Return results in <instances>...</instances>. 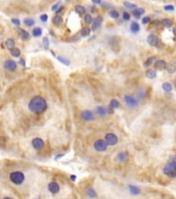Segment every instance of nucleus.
<instances>
[{
  "mask_svg": "<svg viewBox=\"0 0 176 199\" xmlns=\"http://www.w3.org/2000/svg\"><path fill=\"white\" fill-rule=\"evenodd\" d=\"M163 172L166 176L174 178L176 177V155H171L168 162L163 168Z\"/></svg>",
  "mask_w": 176,
  "mask_h": 199,
  "instance_id": "2",
  "label": "nucleus"
},
{
  "mask_svg": "<svg viewBox=\"0 0 176 199\" xmlns=\"http://www.w3.org/2000/svg\"><path fill=\"white\" fill-rule=\"evenodd\" d=\"M18 64H21L22 66H26V63H25L24 59H20V61L18 62Z\"/></svg>",
  "mask_w": 176,
  "mask_h": 199,
  "instance_id": "47",
  "label": "nucleus"
},
{
  "mask_svg": "<svg viewBox=\"0 0 176 199\" xmlns=\"http://www.w3.org/2000/svg\"><path fill=\"white\" fill-rule=\"evenodd\" d=\"M64 155V153H60V155H57L56 157H55V160H58V159H60L61 157H63Z\"/></svg>",
  "mask_w": 176,
  "mask_h": 199,
  "instance_id": "50",
  "label": "nucleus"
},
{
  "mask_svg": "<svg viewBox=\"0 0 176 199\" xmlns=\"http://www.w3.org/2000/svg\"><path fill=\"white\" fill-rule=\"evenodd\" d=\"M48 190H49L52 194H57L60 191V187L56 182H50V183L48 184Z\"/></svg>",
  "mask_w": 176,
  "mask_h": 199,
  "instance_id": "12",
  "label": "nucleus"
},
{
  "mask_svg": "<svg viewBox=\"0 0 176 199\" xmlns=\"http://www.w3.org/2000/svg\"><path fill=\"white\" fill-rule=\"evenodd\" d=\"M63 11H64V6L61 5L59 8H58V9H57L56 11H55V13H56V15H60V14H61V13H62Z\"/></svg>",
  "mask_w": 176,
  "mask_h": 199,
  "instance_id": "46",
  "label": "nucleus"
},
{
  "mask_svg": "<svg viewBox=\"0 0 176 199\" xmlns=\"http://www.w3.org/2000/svg\"><path fill=\"white\" fill-rule=\"evenodd\" d=\"M2 199H14V198H11V197H7V196H6V197H3Z\"/></svg>",
  "mask_w": 176,
  "mask_h": 199,
  "instance_id": "53",
  "label": "nucleus"
},
{
  "mask_svg": "<svg viewBox=\"0 0 176 199\" xmlns=\"http://www.w3.org/2000/svg\"><path fill=\"white\" fill-rule=\"evenodd\" d=\"M105 141L107 142V144L108 145L113 146V145H116L117 143H118V137H117L114 133H108V134H106Z\"/></svg>",
  "mask_w": 176,
  "mask_h": 199,
  "instance_id": "7",
  "label": "nucleus"
},
{
  "mask_svg": "<svg viewBox=\"0 0 176 199\" xmlns=\"http://www.w3.org/2000/svg\"><path fill=\"white\" fill-rule=\"evenodd\" d=\"M11 23L14 25H16V26H20L21 25V22H20V20L19 19H16V18H13V19L11 20Z\"/></svg>",
  "mask_w": 176,
  "mask_h": 199,
  "instance_id": "42",
  "label": "nucleus"
},
{
  "mask_svg": "<svg viewBox=\"0 0 176 199\" xmlns=\"http://www.w3.org/2000/svg\"><path fill=\"white\" fill-rule=\"evenodd\" d=\"M130 30L133 33H138L140 31V25L137 22H132L130 25Z\"/></svg>",
  "mask_w": 176,
  "mask_h": 199,
  "instance_id": "21",
  "label": "nucleus"
},
{
  "mask_svg": "<svg viewBox=\"0 0 176 199\" xmlns=\"http://www.w3.org/2000/svg\"><path fill=\"white\" fill-rule=\"evenodd\" d=\"M175 86H176V80H175Z\"/></svg>",
  "mask_w": 176,
  "mask_h": 199,
  "instance_id": "54",
  "label": "nucleus"
},
{
  "mask_svg": "<svg viewBox=\"0 0 176 199\" xmlns=\"http://www.w3.org/2000/svg\"><path fill=\"white\" fill-rule=\"evenodd\" d=\"M43 46L46 50H49L50 43H49V38H48V36H43Z\"/></svg>",
  "mask_w": 176,
  "mask_h": 199,
  "instance_id": "37",
  "label": "nucleus"
},
{
  "mask_svg": "<svg viewBox=\"0 0 176 199\" xmlns=\"http://www.w3.org/2000/svg\"><path fill=\"white\" fill-rule=\"evenodd\" d=\"M90 32H91V30H90L89 27H84V28H82L81 30V36H83V38H86V36H88L90 34Z\"/></svg>",
  "mask_w": 176,
  "mask_h": 199,
  "instance_id": "31",
  "label": "nucleus"
},
{
  "mask_svg": "<svg viewBox=\"0 0 176 199\" xmlns=\"http://www.w3.org/2000/svg\"><path fill=\"white\" fill-rule=\"evenodd\" d=\"M86 195L89 197L90 199H94V198H96V197H98V194H96L95 190L93 188H91V187H89V188L86 189Z\"/></svg>",
  "mask_w": 176,
  "mask_h": 199,
  "instance_id": "17",
  "label": "nucleus"
},
{
  "mask_svg": "<svg viewBox=\"0 0 176 199\" xmlns=\"http://www.w3.org/2000/svg\"><path fill=\"white\" fill-rule=\"evenodd\" d=\"M4 68H5L7 72H15L18 68V63L13 59H7L4 61V64H3Z\"/></svg>",
  "mask_w": 176,
  "mask_h": 199,
  "instance_id": "8",
  "label": "nucleus"
},
{
  "mask_svg": "<svg viewBox=\"0 0 176 199\" xmlns=\"http://www.w3.org/2000/svg\"><path fill=\"white\" fill-rule=\"evenodd\" d=\"M144 13H145V11H144V8H142V7H136L135 9H133V15L135 18H137V19H139Z\"/></svg>",
  "mask_w": 176,
  "mask_h": 199,
  "instance_id": "20",
  "label": "nucleus"
},
{
  "mask_svg": "<svg viewBox=\"0 0 176 199\" xmlns=\"http://www.w3.org/2000/svg\"><path fill=\"white\" fill-rule=\"evenodd\" d=\"M81 118L84 121H93L95 118L94 116V113L92 111H90V110H83V111L81 112Z\"/></svg>",
  "mask_w": 176,
  "mask_h": 199,
  "instance_id": "9",
  "label": "nucleus"
},
{
  "mask_svg": "<svg viewBox=\"0 0 176 199\" xmlns=\"http://www.w3.org/2000/svg\"><path fill=\"white\" fill-rule=\"evenodd\" d=\"M52 23H53V25H55V26H59V25H61L63 23L62 17L60 16V15H56L55 17H53Z\"/></svg>",
  "mask_w": 176,
  "mask_h": 199,
  "instance_id": "18",
  "label": "nucleus"
},
{
  "mask_svg": "<svg viewBox=\"0 0 176 199\" xmlns=\"http://www.w3.org/2000/svg\"><path fill=\"white\" fill-rule=\"evenodd\" d=\"M127 189H128L130 193L132 194V195H134V196H137V195H139V194L141 193L140 188H139V187H137V186L128 185V186H127Z\"/></svg>",
  "mask_w": 176,
  "mask_h": 199,
  "instance_id": "16",
  "label": "nucleus"
},
{
  "mask_svg": "<svg viewBox=\"0 0 176 199\" xmlns=\"http://www.w3.org/2000/svg\"><path fill=\"white\" fill-rule=\"evenodd\" d=\"M93 148L98 153H104L108 148V144L105 141V139H96L93 143Z\"/></svg>",
  "mask_w": 176,
  "mask_h": 199,
  "instance_id": "5",
  "label": "nucleus"
},
{
  "mask_svg": "<svg viewBox=\"0 0 176 199\" xmlns=\"http://www.w3.org/2000/svg\"><path fill=\"white\" fill-rule=\"evenodd\" d=\"M75 11H76L78 15H81V16H84L86 14V8L83 5H76L75 6Z\"/></svg>",
  "mask_w": 176,
  "mask_h": 199,
  "instance_id": "22",
  "label": "nucleus"
},
{
  "mask_svg": "<svg viewBox=\"0 0 176 199\" xmlns=\"http://www.w3.org/2000/svg\"><path fill=\"white\" fill-rule=\"evenodd\" d=\"M31 145H32V147L34 148V149L41 150V149H43V146H45V141H43L41 138H39V137H36V138L32 139Z\"/></svg>",
  "mask_w": 176,
  "mask_h": 199,
  "instance_id": "10",
  "label": "nucleus"
},
{
  "mask_svg": "<svg viewBox=\"0 0 176 199\" xmlns=\"http://www.w3.org/2000/svg\"><path fill=\"white\" fill-rule=\"evenodd\" d=\"M95 114L100 116V117H105L106 115L108 114V112H107V108L104 106H98L95 108Z\"/></svg>",
  "mask_w": 176,
  "mask_h": 199,
  "instance_id": "13",
  "label": "nucleus"
},
{
  "mask_svg": "<svg viewBox=\"0 0 176 199\" xmlns=\"http://www.w3.org/2000/svg\"><path fill=\"white\" fill-rule=\"evenodd\" d=\"M142 23L144 25H147L150 23V17H144L143 19H142Z\"/></svg>",
  "mask_w": 176,
  "mask_h": 199,
  "instance_id": "43",
  "label": "nucleus"
},
{
  "mask_svg": "<svg viewBox=\"0 0 176 199\" xmlns=\"http://www.w3.org/2000/svg\"><path fill=\"white\" fill-rule=\"evenodd\" d=\"M166 70H167V72H168L169 74H173V73L176 72V64L174 62L169 63V64H167V66H166Z\"/></svg>",
  "mask_w": 176,
  "mask_h": 199,
  "instance_id": "24",
  "label": "nucleus"
},
{
  "mask_svg": "<svg viewBox=\"0 0 176 199\" xmlns=\"http://www.w3.org/2000/svg\"><path fill=\"white\" fill-rule=\"evenodd\" d=\"M122 19L124 20V21H128L130 19V15L128 13H126V11H123L122 13Z\"/></svg>",
  "mask_w": 176,
  "mask_h": 199,
  "instance_id": "41",
  "label": "nucleus"
},
{
  "mask_svg": "<svg viewBox=\"0 0 176 199\" xmlns=\"http://www.w3.org/2000/svg\"><path fill=\"white\" fill-rule=\"evenodd\" d=\"M91 1H92V3H93V4H100V3L103 2L102 0H91Z\"/></svg>",
  "mask_w": 176,
  "mask_h": 199,
  "instance_id": "49",
  "label": "nucleus"
},
{
  "mask_svg": "<svg viewBox=\"0 0 176 199\" xmlns=\"http://www.w3.org/2000/svg\"><path fill=\"white\" fill-rule=\"evenodd\" d=\"M145 96H146V89L144 87H140L136 92V98L138 101H143L145 98Z\"/></svg>",
  "mask_w": 176,
  "mask_h": 199,
  "instance_id": "14",
  "label": "nucleus"
},
{
  "mask_svg": "<svg viewBox=\"0 0 176 199\" xmlns=\"http://www.w3.org/2000/svg\"><path fill=\"white\" fill-rule=\"evenodd\" d=\"M76 180H77V176H76V175H70V180H73V182H75Z\"/></svg>",
  "mask_w": 176,
  "mask_h": 199,
  "instance_id": "51",
  "label": "nucleus"
},
{
  "mask_svg": "<svg viewBox=\"0 0 176 199\" xmlns=\"http://www.w3.org/2000/svg\"><path fill=\"white\" fill-rule=\"evenodd\" d=\"M15 43L16 42L13 40V38H7L5 41V48L6 49H8V50H11V49H13V48H15Z\"/></svg>",
  "mask_w": 176,
  "mask_h": 199,
  "instance_id": "25",
  "label": "nucleus"
},
{
  "mask_svg": "<svg viewBox=\"0 0 176 199\" xmlns=\"http://www.w3.org/2000/svg\"><path fill=\"white\" fill-rule=\"evenodd\" d=\"M39 19H41V22H47L48 21V15H46V14H43V15H41V17H39Z\"/></svg>",
  "mask_w": 176,
  "mask_h": 199,
  "instance_id": "44",
  "label": "nucleus"
},
{
  "mask_svg": "<svg viewBox=\"0 0 176 199\" xmlns=\"http://www.w3.org/2000/svg\"><path fill=\"white\" fill-rule=\"evenodd\" d=\"M9 180L14 185L20 186L24 183L25 180V175L23 172L21 171H13L9 173Z\"/></svg>",
  "mask_w": 176,
  "mask_h": 199,
  "instance_id": "3",
  "label": "nucleus"
},
{
  "mask_svg": "<svg viewBox=\"0 0 176 199\" xmlns=\"http://www.w3.org/2000/svg\"><path fill=\"white\" fill-rule=\"evenodd\" d=\"M164 9H165V11H174V6L171 5V4H169V5H165L164 6Z\"/></svg>",
  "mask_w": 176,
  "mask_h": 199,
  "instance_id": "45",
  "label": "nucleus"
},
{
  "mask_svg": "<svg viewBox=\"0 0 176 199\" xmlns=\"http://www.w3.org/2000/svg\"><path fill=\"white\" fill-rule=\"evenodd\" d=\"M102 22H103V18H102L100 16L98 17V18H95V19H93L91 22V27H90V30H92V31H96V30L100 27Z\"/></svg>",
  "mask_w": 176,
  "mask_h": 199,
  "instance_id": "11",
  "label": "nucleus"
},
{
  "mask_svg": "<svg viewBox=\"0 0 176 199\" xmlns=\"http://www.w3.org/2000/svg\"><path fill=\"white\" fill-rule=\"evenodd\" d=\"M123 101H124L125 105H126V107L128 109H135V108H137L139 105L138 100L136 98H134V96H130V94H125V96H123Z\"/></svg>",
  "mask_w": 176,
  "mask_h": 199,
  "instance_id": "4",
  "label": "nucleus"
},
{
  "mask_svg": "<svg viewBox=\"0 0 176 199\" xmlns=\"http://www.w3.org/2000/svg\"><path fill=\"white\" fill-rule=\"evenodd\" d=\"M60 6H61V1H58V2H56V3L54 4V5L52 6L51 9H52L53 11H56L57 9H58V8L60 7Z\"/></svg>",
  "mask_w": 176,
  "mask_h": 199,
  "instance_id": "40",
  "label": "nucleus"
},
{
  "mask_svg": "<svg viewBox=\"0 0 176 199\" xmlns=\"http://www.w3.org/2000/svg\"><path fill=\"white\" fill-rule=\"evenodd\" d=\"M163 89L165 90L166 92H170V91H172V85H171V83H169V82H165V83L163 84Z\"/></svg>",
  "mask_w": 176,
  "mask_h": 199,
  "instance_id": "35",
  "label": "nucleus"
},
{
  "mask_svg": "<svg viewBox=\"0 0 176 199\" xmlns=\"http://www.w3.org/2000/svg\"><path fill=\"white\" fill-rule=\"evenodd\" d=\"M147 43H148L149 46H151V47H161V43H162V42H161L159 36L153 34V33H151V34H149L148 38H147Z\"/></svg>",
  "mask_w": 176,
  "mask_h": 199,
  "instance_id": "6",
  "label": "nucleus"
},
{
  "mask_svg": "<svg viewBox=\"0 0 176 199\" xmlns=\"http://www.w3.org/2000/svg\"><path fill=\"white\" fill-rule=\"evenodd\" d=\"M41 33H43V29L41 27H34L32 29V36L34 38H39L41 36Z\"/></svg>",
  "mask_w": 176,
  "mask_h": 199,
  "instance_id": "29",
  "label": "nucleus"
},
{
  "mask_svg": "<svg viewBox=\"0 0 176 199\" xmlns=\"http://www.w3.org/2000/svg\"><path fill=\"white\" fill-rule=\"evenodd\" d=\"M123 5H124L126 8H130V9H132V11H133V9H135V8L137 7V5H136V4L128 2V1H124V2H123Z\"/></svg>",
  "mask_w": 176,
  "mask_h": 199,
  "instance_id": "38",
  "label": "nucleus"
},
{
  "mask_svg": "<svg viewBox=\"0 0 176 199\" xmlns=\"http://www.w3.org/2000/svg\"><path fill=\"white\" fill-rule=\"evenodd\" d=\"M92 20H93V18H92L91 14H85L84 15V21L86 24H91Z\"/></svg>",
  "mask_w": 176,
  "mask_h": 199,
  "instance_id": "36",
  "label": "nucleus"
},
{
  "mask_svg": "<svg viewBox=\"0 0 176 199\" xmlns=\"http://www.w3.org/2000/svg\"><path fill=\"white\" fill-rule=\"evenodd\" d=\"M155 66H157V68H166V66H167V62H166L165 60L159 59L155 61Z\"/></svg>",
  "mask_w": 176,
  "mask_h": 199,
  "instance_id": "28",
  "label": "nucleus"
},
{
  "mask_svg": "<svg viewBox=\"0 0 176 199\" xmlns=\"http://www.w3.org/2000/svg\"><path fill=\"white\" fill-rule=\"evenodd\" d=\"M155 57H153V56H151V57H149L148 59H147L146 61L144 62V66H150V64H151V63L153 62V61H155Z\"/></svg>",
  "mask_w": 176,
  "mask_h": 199,
  "instance_id": "39",
  "label": "nucleus"
},
{
  "mask_svg": "<svg viewBox=\"0 0 176 199\" xmlns=\"http://www.w3.org/2000/svg\"><path fill=\"white\" fill-rule=\"evenodd\" d=\"M9 51H11V55L13 57H20V56H21V50H20L19 48H17V47L11 49Z\"/></svg>",
  "mask_w": 176,
  "mask_h": 199,
  "instance_id": "27",
  "label": "nucleus"
},
{
  "mask_svg": "<svg viewBox=\"0 0 176 199\" xmlns=\"http://www.w3.org/2000/svg\"><path fill=\"white\" fill-rule=\"evenodd\" d=\"M66 1H70V0H66Z\"/></svg>",
  "mask_w": 176,
  "mask_h": 199,
  "instance_id": "56",
  "label": "nucleus"
},
{
  "mask_svg": "<svg viewBox=\"0 0 176 199\" xmlns=\"http://www.w3.org/2000/svg\"><path fill=\"white\" fill-rule=\"evenodd\" d=\"M127 158H128V155L125 151H120V153H117L116 155V160L119 163H124V162L127 161Z\"/></svg>",
  "mask_w": 176,
  "mask_h": 199,
  "instance_id": "15",
  "label": "nucleus"
},
{
  "mask_svg": "<svg viewBox=\"0 0 176 199\" xmlns=\"http://www.w3.org/2000/svg\"><path fill=\"white\" fill-rule=\"evenodd\" d=\"M109 15H110V17L113 18V19H118V18H119V13H118L116 9H114V8H112V9L109 11Z\"/></svg>",
  "mask_w": 176,
  "mask_h": 199,
  "instance_id": "32",
  "label": "nucleus"
},
{
  "mask_svg": "<svg viewBox=\"0 0 176 199\" xmlns=\"http://www.w3.org/2000/svg\"><path fill=\"white\" fill-rule=\"evenodd\" d=\"M161 24L164 25L165 27H171L172 25H173V20H171V19H163L161 20Z\"/></svg>",
  "mask_w": 176,
  "mask_h": 199,
  "instance_id": "30",
  "label": "nucleus"
},
{
  "mask_svg": "<svg viewBox=\"0 0 176 199\" xmlns=\"http://www.w3.org/2000/svg\"><path fill=\"white\" fill-rule=\"evenodd\" d=\"M34 199H41V198H34Z\"/></svg>",
  "mask_w": 176,
  "mask_h": 199,
  "instance_id": "55",
  "label": "nucleus"
},
{
  "mask_svg": "<svg viewBox=\"0 0 176 199\" xmlns=\"http://www.w3.org/2000/svg\"><path fill=\"white\" fill-rule=\"evenodd\" d=\"M48 108V103L45 100V98H43L41 96H35L30 100L29 104H28V109L31 113L34 114H43L45 113Z\"/></svg>",
  "mask_w": 176,
  "mask_h": 199,
  "instance_id": "1",
  "label": "nucleus"
},
{
  "mask_svg": "<svg viewBox=\"0 0 176 199\" xmlns=\"http://www.w3.org/2000/svg\"><path fill=\"white\" fill-rule=\"evenodd\" d=\"M119 106H120V103L118 102V100H116V98H112L111 101H110V104H109V107L112 108L113 110L119 108Z\"/></svg>",
  "mask_w": 176,
  "mask_h": 199,
  "instance_id": "23",
  "label": "nucleus"
},
{
  "mask_svg": "<svg viewBox=\"0 0 176 199\" xmlns=\"http://www.w3.org/2000/svg\"><path fill=\"white\" fill-rule=\"evenodd\" d=\"M173 33H174V36H176V27H174V28H173Z\"/></svg>",
  "mask_w": 176,
  "mask_h": 199,
  "instance_id": "52",
  "label": "nucleus"
},
{
  "mask_svg": "<svg viewBox=\"0 0 176 199\" xmlns=\"http://www.w3.org/2000/svg\"><path fill=\"white\" fill-rule=\"evenodd\" d=\"M57 59H58V61L61 63H63L64 66H70V61L68 59V58H65V57H62V56H58L57 57Z\"/></svg>",
  "mask_w": 176,
  "mask_h": 199,
  "instance_id": "34",
  "label": "nucleus"
},
{
  "mask_svg": "<svg viewBox=\"0 0 176 199\" xmlns=\"http://www.w3.org/2000/svg\"><path fill=\"white\" fill-rule=\"evenodd\" d=\"M90 11H91L92 14H94V13H96V6H95V5L91 6V7H90Z\"/></svg>",
  "mask_w": 176,
  "mask_h": 199,
  "instance_id": "48",
  "label": "nucleus"
},
{
  "mask_svg": "<svg viewBox=\"0 0 176 199\" xmlns=\"http://www.w3.org/2000/svg\"><path fill=\"white\" fill-rule=\"evenodd\" d=\"M145 76H146L148 79H155V77H157V73H155V70L149 68V70H147L146 71V73H145Z\"/></svg>",
  "mask_w": 176,
  "mask_h": 199,
  "instance_id": "26",
  "label": "nucleus"
},
{
  "mask_svg": "<svg viewBox=\"0 0 176 199\" xmlns=\"http://www.w3.org/2000/svg\"><path fill=\"white\" fill-rule=\"evenodd\" d=\"M18 30H19L20 36H21V38L23 41H28L30 38V34L28 31H26V30H24V29H21V28H18Z\"/></svg>",
  "mask_w": 176,
  "mask_h": 199,
  "instance_id": "19",
  "label": "nucleus"
},
{
  "mask_svg": "<svg viewBox=\"0 0 176 199\" xmlns=\"http://www.w3.org/2000/svg\"><path fill=\"white\" fill-rule=\"evenodd\" d=\"M23 22H24V24L26 25V26H28V27H31V26H33V25L35 24V21L32 18H26Z\"/></svg>",
  "mask_w": 176,
  "mask_h": 199,
  "instance_id": "33",
  "label": "nucleus"
}]
</instances>
